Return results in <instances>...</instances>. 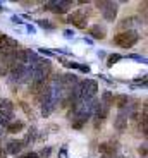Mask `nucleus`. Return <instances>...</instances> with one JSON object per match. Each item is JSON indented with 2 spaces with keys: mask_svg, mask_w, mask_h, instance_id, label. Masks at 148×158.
<instances>
[{
  "mask_svg": "<svg viewBox=\"0 0 148 158\" xmlns=\"http://www.w3.org/2000/svg\"><path fill=\"white\" fill-rule=\"evenodd\" d=\"M124 57L119 55V53H112V55L107 57V67H114V64H117L119 60H122Z\"/></svg>",
  "mask_w": 148,
  "mask_h": 158,
  "instance_id": "18",
  "label": "nucleus"
},
{
  "mask_svg": "<svg viewBox=\"0 0 148 158\" xmlns=\"http://www.w3.org/2000/svg\"><path fill=\"white\" fill-rule=\"evenodd\" d=\"M114 103H116V107L121 110V108H126L129 105V98H128V95H117V96H114Z\"/></svg>",
  "mask_w": 148,
  "mask_h": 158,
  "instance_id": "14",
  "label": "nucleus"
},
{
  "mask_svg": "<svg viewBox=\"0 0 148 158\" xmlns=\"http://www.w3.org/2000/svg\"><path fill=\"white\" fill-rule=\"evenodd\" d=\"M26 31H28L29 35H35V33H36V28H35V26H31V24H28V26H26Z\"/></svg>",
  "mask_w": 148,
  "mask_h": 158,
  "instance_id": "29",
  "label": "nucleus"
},
{
  "mask_svg": "<svg viewBox=\"0 0 148 158\" xmlns=\"http://www.w3.org/2000/svg\"><path fill=\"white\" fill-rule=\"evenodd\" d=\"M38 23V26L43 29H48V31H53L55 29V24L52 23V21H48V19H40V21H36Z\"/></svg>",
  "mask_w": 148,
  "mask_h": 158,
  "instance_id": "17",
  "label": "nucleus"
},
{
  "mask_svg": "<svg viewBox=\"0 0 148 158\" xmlns=\"http://www.w3.org/2000/svg\"><path fill=\"white\" fill-rule=\"evenodd\" d=\"M128 59H133V60H136V62H141V64H146V59L141 55H136V53H133V55H128Z\"/></svg>",
  "mask_w": 148,
  "mask_h": 158,
  "instance_id": "22",
  "label": "nucleus"
},
{
  "mask_svg": "<svg viewBox=\"0 0 148 158\" xmlns=\"http://www.w3.org/2000/svg\"><path fill=\"white\" fill-rule=\"evenodd\" d=\"M96 91H98V83L95 79H86L79 83V100H91L95 98Z\"/></svg>",
  "mask_w": 148,
  "mask_h": 158,
  "instance_id": "2",
  "label": "nucleus"
},
{
  "mask_svg": "<svg viewBox=\"0 0 148 158\" xmlns=\"http://www.w3.org/2000/svg\"><path fill=\"white\" fill-rule=\"evenodd\" d=\"M0 10H5V9H4V5H2V4H0Z\"/></svg>",
  "mask_w": 148,
  "mask_h": 158,
  "instance_id": "33",
  "label": "nucleus"
},
{
  "mask_svg": "<svg viewBox=\"0 0 148 158\" xmlns=\"http://www.w3.org/2000/svg\"><path fill=\"white\" fill-rule=\"evenodd\" d=\"M0 48H19V41L7 35H0Z\"/></svg>",
  "mask_w": 148,
  "mask_h": 158,
  "instance_id": "10",
  "label": "nucleus"
},
{
  "mask_svg": "<svg viewBox=\"0 0 148 158\" xmlns=\"http://www.w3.org/2000/svg\"><path fill=\"white\" fill-rule=\"evenodd\" d=\"M36 136H38V131H36V127H29V131L26 132V138L21 139L23 141V146H29L31 143L36 141Z\"/></svg>",
  "mask_w": 148,
  "mask_h": 158,
  "instance_id": "11",
  "label": "nucleus"
},
{
  "mask_svg": "<svg viewBox=\"0 0 148 158\" xmlns=\"http://www.w3.org/2000/svg\"><path fill=\"white\" fill-rule=\"evenodd\" d=\"M128 120H129V105L126 108H121L117 117L114 118V127H116L119 132H124L128 129Z\"/></svg>",
  "mask_w": 148,
  "mask_h": 158,
  "instance_id": "6",
  "label": "nucleus"
},
{
  "mask_svg": "<svg viewBox=\"0 0 148 158\" xmlns=\"http://www.w3.org/2000/svg\"><path fill=\"white\" fill-rule=\"evenodd\" d=\"M78 71H81V72H84V74H90V65H83V64H79V67H78Z\"/></svg>",
  "mask_w": 148,
  "mask_h": 158,
  "instance_id": "24",
  "label": "nucleus"
},
{
  "mask_svg": "<svg viewBox=\"0 0 148 158\" xmlns=\"http://www.w3.org/2000/svg\"><path fill=\"white\" fill-rule=\"evenodd\" d=\"M11 21H12L14 24H23V17H19V16H12Z\"/></svg>",
  "mask_w": 148,
  "mask_h": 158,
  "instance_id": "28",
  "label": "nucleus"
},
{
  "mask_svg": "<svg viewBox=\"0 0 148 158\" xmlns=\"http://www.w3.org/2000/svg\"><path fill=\"white\" fill-rule=\"evenodd\" d=\"M50 153H52V148H50V146H47V148H43V150H41L40 153H38V158H40V156H41V158H47Z\"/></svg>",
  "mask_w": 148,
  "mask_h": 158,
  "instance_id": "21",
  "label": "nucleus"
},
{
  "mask_svg": "<svg viewBox=\"0 0 148 158\" xmlns=\"http://www.w3.org/2000/svg\"><path fill=\"white\" fill-rule=\"evenodd\" d=\"M23 148L24 146H23V141L21 139H11V141H7L4 151H5V155H14V156H17Z\"/></svg>",
  "mask_w": 148,
  "mask_h": 158,
  "instance_id": "7",
  "label": "nucleus"
},
{
  "mask_svg": "<svg viewBox=\"0 0 148 158\" xmlns=\"http://www.w3.org/2000/svg\"><path fill=\"white\" fill-rule=\"evenodd\" d=\"M88 33H90V36H93L95 40H104L105 36H107V29H105V26H100V24L91 26Z\"/></svg>",
  "mask_w": 148,
  "mask_h": 158,
  "instance_id": "9",
  "label": "nucleus"
},
{
  "mask_svg": "<svg viewBox=\"0 0 148 158\" xmlns=\"http://www.w3.org/2000/svg\"><path fill=\"white\" fill-rule=\"evenodd\" d=\"M38 50H40V53H43V55H47V57H53V53L48 50V48H38Z\"/></svg>",
  "mask_w": 148,
  "mask_h": 158,
  "instance_id": "25",
  "label": "nucleus"
},
{
  "mask_svg": "<svg viewBox=\"0 0 148 158\" xmlns=\"http://www.w3.org/2000/svg\"><path fill=\"white\" fill-rule=\"evenodd\" d=\"M100 103L110 108V105L114 103V95L110 93V91H104V95H102V102H100Z\"/></svg>",
  "mask_w": 148,
  "mask_h": 158,
  "instance_id": "16",
  "label": "nucleus"
},
{
  "mask_svg": "<svg viewBox=\"0 0 148 158\" xmlns=\"http://www.w3.org/2000/svg\"><path fill=\"white\" fill-rule=\"evenodd\" d=\"M138 40H140V33L134 29H128V31H122L114 36V45L121 48H131L138 43Z\"/></svg>",
  "mask_w": 148,
  "mask_h": 158,
  "instance_id": "1",
  "label": "nucleus"
},
{
  "mask_svg": "<svg viewBox=\"0 0 148 158\" xmlns=\"http://www.w3.org/2000/svg\"><path fill=\"white\" fill-rule=\"evenodd\" d=\"M116 158H126V156H122V155H119V156H116Z\"/></svg>",
  "mask_w": 148,
  "mask_h": 158,
  "instance_id": "34",
  "label": "nucleus"
},
{
  "mask_svg": "<svg viewBox=\"0 0 148 158\" xmlns=\"http://www.w3.org/2000/svg\"><path fill=\"white\" fill-rule=\"evenodd\" d=\"M19 158H38V153H35V151H29V153L23 155V156H19Z\"/></svg>",
  "mask_w": 148,
  "mask_h": 158,
  "instance_id": "26",
  "label": "nucleus"
},
{
  "mask_svg": "<svg viewBox=\"0 0 148 158\" xmlns=\"http://www.w3.org/2000/svg\"><path fill=\"white\" fill-rule=\"evenodd\" d=\"M96 7L102 10V16L107 23H114L119 12V5L116 2H96Z\"/></svg>",
  "mask_w": 148,
  "mask_h": 158,
  "instance_id": "3",
  "label": "nucleus"
},
{
  "mask_svg": "<svg viewBox=\"0 0 148 158\" xmlns=\"http://www.w3.org/2000/svg\"><path fill=\"white\" fill-rule=\"evenodd\" d=\"M62 64H64L66 67H69V69H78V67H79V64H78V62H69V60H62Z\"/></svg>",
  "mask_w": 148,
  "mask_h": 158,
  "instance_id": "23",
  "label": "nucleus"
},
{
  "mask_svg": "<svg viewBox=\"0 0 148 158\" xmlns=\"http://www.w3.org/2000/svg\"><path fill=\"white\" fill-rule=\"evenodd\" d=\"M138 153H140L141 156H146V144H141V146L138 148Z\"/></svg>",
  "mask_w": 148,
  "mask_h": 158,
  "instance_id": "27",
  "label": "nucleus"
},
{
  "mask_svg": "<svg viewBox=\"0 0 148 158\" xmlns=\"http://www.w3.org/2000/svg\"><path fill=\"white\" fill-rule=\"evenodd\" d=\"M119 146H117L116 141H107V143H102L98 146V151H100L104 156H114V153H117Z\"/></svg>",
  "mask_w": 148,
  "mask_h": 158,
  "instance_id": "8",
  "label": "nucleus"
},
{
  "mask_svg": "<svg viewBox=\"0 0 148 158\" xmlns=\"http://www.w3.org/2000/svg\"><path fill=\"white\" fill-rule=\"evenodd\" d=\"M72 5L74 4L69 2V0H59V2L57 0H50V2H45L43 4V9L45 10H52L55 14H66Z\"/></svg>",
  "mask_w": 148,
  "mask_h": 158,
  "instance_id": "5",
  "label": "nucleus"
},
{
  "mask_svg": "<svg viewBox=\"0 0 148 158\" xmlns=\"http://www.w3.org/2000/svg\"><path fill=\"white\" fill-rule=\"evenodd\" d=\"M96 55L100 57V59H104V57H105V52H102V50H98V53H96Z\"/></svg>",
  "mask_w": 148,
  "mask_h": 158,
  "instance_id": "32",
  "label": "nucleus"
},
{
  "mask_svg": "<svg viewBox=\"0 0 148 158\" xmlns=\"http://www.w3.org/2000/svg\"><path fill=\"white\" fill-rule=\"evenodd\" d=\"M53 108H55L53 103H43V105H41V115H43V117H48V115L53 112Z\"/></svg>",
  "mask_w": 148,
  "mask_h": 158,
  "instance_id": "19",
  "label": "nucleus"
},
{
  "mask_svg": "<svg viewBox=\"0 0 148 158\" xmlns=\"http://www.w3.org/2000/svg\"><path fill=\"white\" fill-rule=\"evenodd\" d=\"M0 108L14 112V105H12V102H11V100H4V102H0Z\"/></svg>",
  "mask_w": 148,
  "mask_h": 158,
  "instance_id": "20",
  "label": "nucleus"
},
{
  "mask_svg": "<svg viewBox=\"0 0 148 158\" xmlns=\"http://www.w3.org/2000/svg\"><path fill=\"white\" fill-rule=\"evenodd\" d=\"M7 132H11V134H16V132H21V131L24 129V122L23 120H16V118H14V120H12L11 124H7Z\"/></svg>",
  "mask_w": 148,
  "mask_h": 158,
  "instance_id": "13",
  "label": "nucleus"
},
{
  "mask_svg": "<svg viewBox=\"0 0 148 158\" xmlns=\"http://www.w3.org/2000/svg\"><path fill=\"white\" fill-rule=\"evenodd\" d=\"M88 10H84V9H79V10L72 12L67 16V23H71L72 26H76L79 29H84L86 28V24H88Z\"/></svg>",
  "mask_w": 148,
  "mask_h": 158,
  "instance_id": "4",
  "label": "nucleus"
},
{
  "mask_svg": "<svg viewBox=\"0 0 148 158\" xmlns=\"http://www.w3.org/2000/svg\"><path fill=\"white\" fill-rule=\"evenodd\" d=\"M64 36H66V38H74V31H72V29H66Z\"/></svg>",
  "mask_w": 148,
  "mask_h": 158,
  "instance_id": "30",
  "label": "nucleus"
},
{
  "mask_svg": "<svg viewBox=\"0 0 148 158\" xmlns=\"http://www.w3.org/2000/svg\"><path fill=\"white\" fill-rule=\"evenodd\" d=\"M14 120V112L11 110H4V108H0V126H7Z\"/></svg>",
  "mask_w": 148,
  "mask_h": 158,
  "instance_id": "12",
  "label": "nucleus"
},
{
  "mask_svg": "<svg viewBox=\"0 0 148 158\" xmlns=\"http://www.w3.org/2000/svg\"><path fill=\"white\" fill-rule=\"evenodd\" d=\"M59 158H67V148H62V150H60V153H59Z\"/></svg>",
  "mask_w": 148,
  "mask_h": 158,
  "instance_id": "31",
  "label": "nucleus"
},
{
  "mask_svg": "<svg viewBox=\"0 0 148 158\" xmlns=\"http://www.w3.org/2000/svg\"><path fill=\"white\" fill-rule=\"evenodd\" d=\"M134 24H140V19H138V17H126V19H122V23H121V28L128 31V29L131 28V26H134Z\"/></svg>",
  "mask_w": 148,
  "mask_h": 158,
  "instance_id": "15",
  "label": "nucleus"
}]
</instances>
